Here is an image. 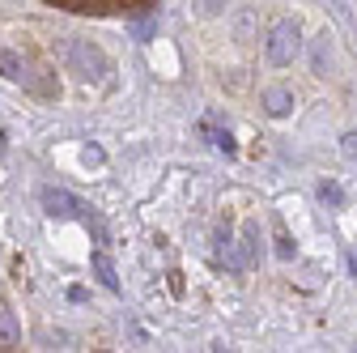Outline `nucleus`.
Returning a JSON list of instances; mask_svg holds the SVG:
<instances>
[{
    "instance_id": "obj_1",
    "label": "nucleus",
    "mask_w": 357,
    "mask_h": 353,
    "mask_svg": "<svg viewBox=\"0 0 357 353\" xmlns=\"http://www.w3.org/2000/svg\"><path fill=\"white\" fill-rule=\"evenodd\" d=\"M264 52H268V64H277V68L294 64L298 52H302V30H298V22H277L273 30H268Z\"/></svg>"
},
{
    "instance_id": "obj_2",
    "label": "nucleus",
    "mask_w": 357,
    "mask_h": 353,
    "mask_svg": "<svg viewBox=\"0 0 357 353\" xmlns=\"http://www.w3.org/2000/svg\"><path fill=\"white\" fill-rule=\"evenodd\" d=\"M259 107L273 115V119H285L294 111V90H285V85H268V90L259 94Z\"/></svg>"
},
{
    "instance_id": "obj_3",
    "label": "nucleus",
    "mask_w": 357,
    "mask_h": 353,
    "mask_svg": "<svg viewBox=\"0 0 357 353\" xmlns=\"http://www.w3.org/2000/svg\"><path fill=\"white\" fill-rule=\"evenodd\" d=\"M43 204H47V213L52 217H73L77 209H85L81 200H73L68 192H60V188H43Z\"/></svg>"
},
{
    "instance_id": "obj_4",
    "label": "nucleus",
    "mask_w": 357,
    "mask_h": 353,
    "mask_svg": "<svg viewBox=\"0 0 357 353\" xmlns=\"http://www.w3.org/2000/svg\"><path fill=\"white\" fill-rule=\"evenodd\" d=\"M22 345V328L9 311H0V349H17Z\"/></svg>"
},
{
    "instance_id": "obj_5",
    "label": "nucleus",
    "mask_w": 357,
    "mask_h": 353,
    "mask_svg": "<svg viewBox=\"0 0 357 353\" xmlns=\"http://www.w3.org/2000/svg\"><path fill=\"white\" fill-rule=\"evenodd\" d=\"M315 192H319V200H324L328 209H344V192H340V183H328V179H324Z\"/></svg>"
},
{
    "instance_id": "obj_6",
    "label": "nucleus",
    "mask_w": 357,
    "mask_h": 353,
    "mask_svg": "<svg viewBox=\"0 0 357 353\" xmlns=\"http://www.w3.org/2000/svg\"><path fill=\"white\" fill-rule=\"evenodd\" d=\"M0 73H5L9 81H17V77H22V60H17L9 47H0Z\"/></svg>"
},
{
    "instance_id": "obj_7",
    "label": "nucleus",
    "mask_w": 357,
    "mask_h": 353,
    "mask_svg": "<svg viewBox=\"0 0 357 353\" xmlns=\"http://www.w3.org/2000/svg\"><path fill=\"white\" fill-rule=\"evenodd\" d=\"M94 269H98V277H102V285H107V290H119V281H115V269H111V260H107L102 251L94 255Z\"/></svg>"
},
{
    "instance_id": "obj_8",
    "label": "nucleus",
    "mask_w": 357,
    "mask_h": 353,
    "mask_svg": "<svg viewBox=\"0 0 357 353\" xmlns=\"http://www.w3.org/2000/svg\"><path fill=\"white\" fill-rule=\"evenodd\" d=\"M340 153H344V158H357V132H349V137L340 141Z\"/></svg>"
},
{
    "instance_id": "obj_9",
    "label": "nucleus",
    "mask_w": 357,
    "mask_h": 353,
    "mask_svg": "<svg viewBox=\"0 0 357 353\" xmlns=\"http://www.w3.org/2000/svg\"><path fill=\"white\" fill-rule=\"evenodd\" d=\"M277 255H281V260H289V255H294V247H289V239H285V234L277 239Z\"/></svg>"
},
{
    "instance_id": "obj_10",
    "label": "nucleus",
    "mask_w": 357,
    "mask_h": 353,
    "mask_svg": "<svg viewBox=\"0 0 357 353\" xmlns=\"http://www.w3.org/2000/svg\"><path fill=\"white\" fill-rule=\"evenodd\" d=\"M349 269H353V273H357V251H349Z\"/></svg>"
},
{
    "instance_id": "obj_11",
    "label": "nucleus",
    "mask_w": 357,
    "mask_h": 353,
    "mask_svg": "<svg viewBox=\"0 0 357 353\" xmlns=\"http://www.w3.org/2000/svg\"><path fill=\"white\" fill-rule=\"evenodd\" d=\"M0 153H5V141H0Z\"/></svg>"
}]
</instances>
